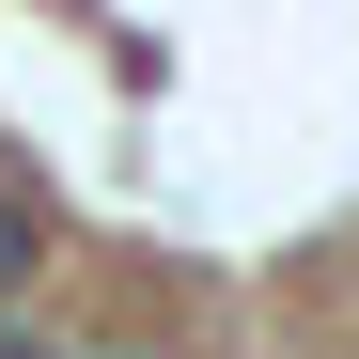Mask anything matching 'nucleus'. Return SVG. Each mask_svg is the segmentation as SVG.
Returning a JSON list of instances; mask_svg holds the SVG:
<instances>
[{"label":"nucleus","mask_w":359,"mask_h":359,"mask_svg":"<svg viewBox=\"0 0 359 359\" xmlns=\"http://www.w3.org/2000/svg\"><path fill=\"white\" fill-rule=\"evenodd\" d=\"M32 266H47V234H32V203H0V297H16Z\"/></svg>","instance_id":"obj_1"}]
</instances>
